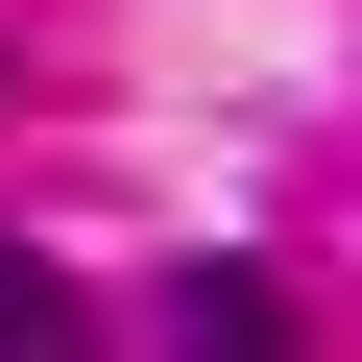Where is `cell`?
<instances>
[{"label": "cell", "instance_id": "cell-1", "mask_svg": "<svg viewBox=\"0 0 362 362\" xmlns=\"http://www.w3.org/2000/svg\"><path fill=\"white\" fill-rule=\"evenodd\" d=\"M145 338H169V362H290V290H266V266H169Z\"/></svg>", "mask_w": 362, "mask_h": 362}, {"label": "cell", "instance_id": "cell-2", "mask_svg": "<svg viewBox=\"0 0 362 362\" xmlns=\"http://www.w3.org/2000/svg\"><path fill=\"white\" fill-rule=\"evenodd\" d=\"M0 362H97V290H73L25 218H0Z\"/></svg>", "mask_w": 362, "mask_h": 362}]
</instances>
